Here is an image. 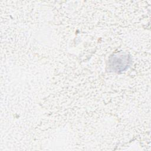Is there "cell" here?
I'll use <instances>...</instances> for the list:
<instances>
[{"mask_svg":"<svg viewBox=\"0 0 151 151\" xmlns=\"http://www.w3.org/2000/svg\"><path fill=\"white\" fill-rule=\"evenodd\" d=\"M110 67L114 71H122L126 69L130 61V57L125 54L114 55L110 60Z\"/></svg>","mask_w":151,"mask_h":151,"instance_id":"cell-1","label":"cell"}]
</instances>
